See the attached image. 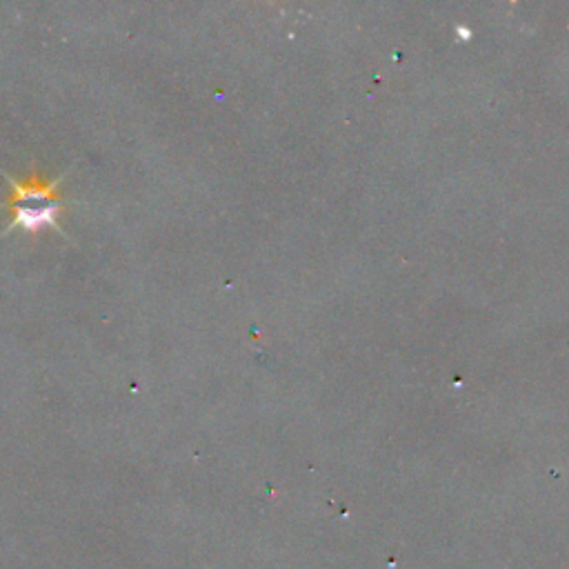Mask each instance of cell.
<instances>
[{
  "label": "cell",
  "mask_w": 569,
  "mask_h": 569,
  "mask_svg": "<svg viewBox=\"0 0 569 569\" xmlns=\"http://www.w3.org/2000/svg\"><path fill=\"white\" fill-rule=\"evenodd\" d=\"M60 182L63 176L56 180H45L40 174H29L25 178L7 176V209L11 213L9 229H25L32 234L40 229L60 232L58 221L65 211V201L58 194Z\"/></svg>",
  "instance_id": "cell-1"
}]
</instances>
